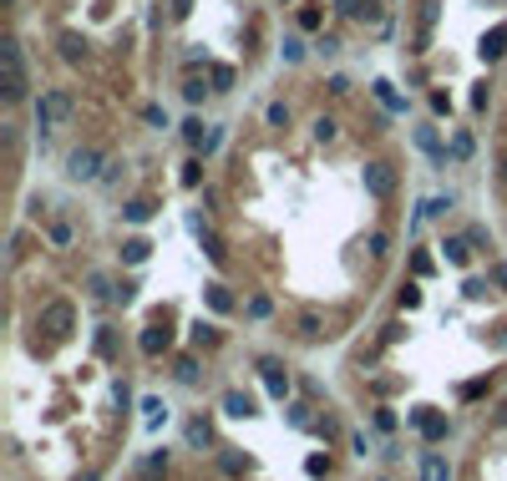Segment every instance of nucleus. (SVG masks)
I'll return each mask as SVG.
<instances>
[{
  "mask_svg": "<svg viewBox=\"0 0 507 481\" xmlns=\"http://www.w3.org/2000/svg\"><path fill=\"white\" fill-rule=\"evenodd\" d=\"M0 61H6V102H26L31 76H26V56H20V41H0Z\"/></svg>",
  "mask_w": 507,
  "mask_h": 481,
  "instance_id": "f257e3e1",
  "label": "nucleus"
},
{
  "mask_svg": "<svg viewBox=\"0 0 507 481\" xmlns=\"http://www.w3.org/2000/svg\"><path fill=\"white\" fill-rule=\"evenodd\" d=\"M71 112H76V102H71L67 92H41V102H36V127H41V132H56V127L71 122Z\"/></svg>",
  "mask_w": 507,
  "mask_h": 481,
  "instance_id": "f03ea898",
  "label": "nucleus"
},
{
  "mask_svg": "<svg viewBox=\"0 0 507 481\" xmlns=\"http://www.w3.org/2000/svg\"><path fill=\"white\" fill-rule=\"evenodd\" d=\"M41 330L56 335V340H67V335L76 330V304H71V299H51L46 309H41Z\"/></svg>",
  "mask_w": 507,
  "mask_h": 481,
  "instance_id": "7ed1b4c3",
  "label": "nucleus"
},
{
  "mask_svg": "<svg viewBox=\"0 0 507 481\" xmlns=\"http://www.w3.org/2000/svg\"><path fill=\"white\" fill-rule=\"evenodd\" d=\"M361 183H366V193H370L375 203H386L391 193H396V167H391V162H366V167H361Z\"/></svg>",
  "mask_w": 507,
  "mask_h": 481,
  "instance_id": "20e7f679",
  "label": "nucleus"
},
{
  "mask_svg": "<svg viewBox=\"0 0 507 481\" xmlns=\"http://www.w3.org/2000/svg\"><path fill=\"white\" fill-rule=\"evenodd\" d=\"M102 152L97 147H76L71 158H67V178H76V183H92V178H102Z\"/></svg>",
  "mask_w": 507,
  "mask_h": 481,
  "instance_id": "39448f33",
  "label": "nucleus"
},
{
  "mask_svg": "<svg viewBox=\"0 0 507 481\" xmlns=\"http://www.w3.org/2000/svg\"><path fill=\"white\" fill-rule=\"evenodd\" d=\"M411 426H421L426 441H441V435H447V415H436L431 405H416V410H411Z\"/></svg>",
  "mask_w": 507,
  "mask_h": 481,
  "instance_id": "423d86ee",
  "label": "nucleus"
},
{
  "mask_svg": "<svg viewBox=\"0 0 507 481\" xmlns=\"http://www.w3.org/2000/svg\"><path fill=\"white\" fill-rule=\"evenodd\" d=\"M259 375H264V390H269L274 400H284V396H289V375H284V365H279V360H264V365H259Z\"/></svg>",
  "mask_w": 507,
  "mask_h": 481,
  "instance_id": "0eeeda50",
  "label": "nucleus"
},
{
  "mask_svg": "<svg viewBox=\"0 0 507 481\" xmlns=\"http://www.w3.org/2000/svg\"><path fill=\"white\" fill-rule=\"evenodd\" d=\"M167 344H173V335H167L162 324H147V330L137 335V349H142V355H162Z\"/></svg>",
  "mask_w": 507,
  "mask_h": 481,
  "instance_id": "6e6552de",
  "label": "nucleus"
},
{
  "mask_svg": "<svg viewBox=\"0 0 507 481\" xmlns=\"http://www.w3.org/2000/svg\"><path fill=\"white\" fill-rule=\"evenodd\" d=\"M223 415L249 421V415H259V410H254V396H249V390H228V396H223Z\"/></svg>",
  "mask_w": 507,
  "mask_h": 481,
  "instance_id": "1a4fd4ad",
  "label": "nucleus"
},
{
  "mask_svg": "<svg viewBox=\"0 0 507 481\" xmlns=\"http://www.w3.org/2000/svg\"><path fill=\"white\" fill-rule=\"evenodd\" d=\"M203 304L214 314H234V294H228V284H208L203 289Z\"/></svg>",
  "mask_w": 507,
  "mask_h": 481,
  "instance_id": "9d476101",
  "label": "nucleus"
},
{
  "mask_svg": "<svg viewBox=\"0 0 507 481\" xmlns=\"http://www.w3.org/2000/svg\"><path fill=\"white\" fill-rule=\"evenodd\" d=\"M482 61H502V51H507V26H492L487 36H482Z\"/></svg>",
  "mask_w": 507,
  "mask_h": 481,
  "instance_id": "9b49d317",
  "label": "nucleus"
},
{
  "mask_svg": "<svg viewBox=\"0 0 507 481\" xmlns=\"http://www.w3.org/2000/svg\"><path fill=\"white\" fill-rule=\"evenodd\" d=\"M441 253H447V264L467 269V264H472V238H447V244H441Z\"/></svg>",
  "mask_w": 507,
  "mask_h": 481,
  "instance_id": "f8f14e48",
  "label": "nucleus"
},
{
  "mask_svg": "<svg viewBox=\"0 0 507 481\" xmlns=\"http://www.w3.org/2000/svg\"><path fill=\"white\" fill-rule=\"evenodd\" d=\"M162 421H167V405H162L158 396H147V400H142V426H147V431H158Z\"/></svg>",
  "mask_w": 507,
  "mask_h": 481,
  "instance_id": "ddd939ff",
  "label": "nucleus"
},
{
  "mask_svg": "<svg viewBox=\"0 0 507 481\" xmlns=\"http://www.w3.org/2000/svg\"><path fill=\"white\" fill-rule=\"evenodd\" d=\"M147 253H153L147 238H127V244H122V264H147Z\"/></svg>",
  "mask_w": 507,
  "mask_h": 481,
  "instance_id": "4468645a",
  "label": "nucleus"
},
{
  "mask_svg": "<svg viewBox=\"0 0 507 481\" xmlns=\"http://www.w3.org/2000/svg\"><path fill=\"white\" fill-rule=\"evenodd\" d=\"M208 441H214V426H208L203 415H198V421H188V446H193V451H203Z\"/></svg>",
  "mask_w": 507,
  "mask_h": 481,
  "instance_id": "2eb2a0df",
  "label": "nucleus"
},
{
  "mask_svg": "<svg viewBox=\"0 0 507 481\" xmlns=\"http://www.w3.org/2000/svg\"><path fill=\"white\" fill-rule=\"evenodd\" d=\"M426 481H452V466L441 451H426Z\"/></svg>",
  "mask_w": 507,
  "mask_h": 481,
  "instance_id": "dca6fc26",
  "label": "nucleus"
},
{
  "mask_svg": "<svg viewBox=\"0 0 507 481\" xmlns=\"http://www.w3.org/2000/svg\"><path fill=\"white\" fill-rule=\"evenodd\" d=\"M61 56H67V61H81V56H87V41H81L76 31H67V36H61Z\"/></svg>",
  "mask_w": 507,
  "mask_h": 481,
  "instance_id": "f3484780",
  "label": "nucleus"
},
{
  "mask_svg": "<svg viewBox=\"0 0 507 481\" xmlns=\"http://www.w3.org/2000/svg\"><path fill=\"white\" fill-rule=\"evenodd\" d=\"M97 355H102V360H112V355H117V330H107V324L97 330Z\"/></svg>",
  "mask_w": 507,
  "mask_h": 481,
  "instance_id": "a211bd4d",
  "label": "nucleus"
},
{
  "mask_svg": "<svg viewBox=\"0 0 507 481\" xmlns=\"http://www.w3.org/2000/svg\"><path fill=\"white\" fill-rule=\"evenodd\" d=\"M188 335H193V344H218V330H214V324H203V319L188 324Z\"/></svg>",
  "mask_w": 507,
  "mask_h": 481,
  "instance_id": "6ab92c4d",
  "label": "nucleus"
},
{
  "mask_svg": "<svg viewBox=\"0 0 507 481\" xmlns=\"http://www.w3.org/2000/svg\"><path fill=\"white\" fill-rule=\"evenodd\" d=\"M208 81H214V92H228V86H234V67H208Z\"/></svg>",
  "mask_w": 507,
  "mask_h": 481,
  "instance_id": "aec40b11",
  "label": "nucleus"
},
{
  "mask_svg": "<svg viewBox=\"0 0 507 481\" xmlns=\"http://www.w3.org/2000/svg\"><path fill=\"white\" fill-rule=\"evenodd\" d=\"M122 218H127V223H147V218H153V203H142V198H137V203H127V208H122Z\"/></svg>",
  "mask_w": 507,
  "mask_h": 481,
  "instance_id": "412c9836",
  "label": "nucleus"
},
{
  "mask_svg": "<svg viewBox=\"0 0 507 481\" xmlns=\"http://www.w3.org/2000/svg\"><path fill=\"white\" fill-rule=\"evenodd\" d=\"M183 137H188V147H208V137H203V122H198V117H188V122H183Z\"/></svg>",
  "mask_w": 507,
  "mask_h": 481,
  "instance_id": "4be33fe9",
  "label": "nucleus"
},
{
  "mask_svg": "<svg viewBox=\"0 0 507 481\" xmlns=\"http://www.w3.org/2000/svg\"><path fill=\"white\" fill-rule=\"evenodd\" d=\"M416 142L426 147V152H431L436 162H447V158H441V142H436V132H431V127H416Z\"/></svg>",
  "mask_w": 507,
  "mask_h": 481,
  "instance_id": "5701e85b",
  "label": "nucleus"
},
{
  "mask_svg": "<svg viewBox=\"0 0 507 481\" xmlns=\"http://www.w3.org/2000/svg\"><path fill=\"white\" fill-rule=\"evenodd\" d=\"M375 97H380V102H386V106H391V112H406V102H401V97L391 92V81H375Z\"/></svg>",
  "mask_w": 507,
  "mask_h": 481,
  "instance_id": "b1692460",
  "label": "nucleus"
},
{
  "mask_svg": "<svg viewBox=\"0 0 507 481\" xmlns=\"http://www.w3.org/2000/svg\"><path fill=\"white\" fill-rule=\"evenodd\" d=\"M335 137H340V127L330 117H314V142H335Z\"/></svg>",
  "mask_w": 507,
  "mask_h": 481,
  "instance_id": "393cba45",
  "label": "nucleus"
},
{
  "mask_svg": "<svg viewBox=\"0 0 507 481\" xmlns=\"http://www.w3.org/2000/svg\"><path fill=\"white\" fill-rule=\"evenodd\" d=\"M203 253H208V258H214V264H228V249L218 244V238H214V233H203Z\"/></svg>",
  "mask_w": 507,
  "mask_h": 481,
  "instance_id": "a878e982",
  "label": "nucleus"
},
{
  "mask_svg": "<svg viewBox=\"0 0 507 481\" xmlns=\"http://www.w3.org/2000/svg\"><path fill=\"white\" fill-rule=\"evenodd\" d=\"M198 183H203V162L188 158V162H183V188H198Z\"/></svg>",
  "mask_w": 507,
  "mask_h": 481,
  "instance_id": "bb28decb",
  "label": "nucleus"
},
{
  "mask_svg": "<svg viewBox=\"0 0 507 481\" xmlns=\"http://www.w3.org/2000/svg\"><path fill=\"white\" fill-rule=\"evenodd\" d=\"M178 380H183V385H198V360H193V355L178 360Z\"/></svg>",
  "mask_w": 507,
  "mask_h": 481,
  "instance_id": "cd10ccee",
  "label": "nucleus"
},
{
  "mask_svg": "<svg viewBox=\"0 0 507 481\" xmlns=\"http://www.w3.org/2000/svg\"><path fill=\"white\" fill-rule=\"evenodd\" d=\"M203 92H208L203 76H188V81H183V97H188V102H203Z\"/></svg>",
  "mask_w": 507,
  "mask_h": 481,
  "instance_id": "c85d7f7f",
  "label": "nucleus"
},
{
  "mask_svg": "<svg viewBox=\"0 0 507 481\" xmlns=\"http://www.w3.org/2000/svg\"><path fill=\"white\" fill-rule=\"evenodd\" d=\"M431 112L436 117H452V97L447 92H431Z\"/></svg>",
  "mask_w": 507,
  "mask_h": 481,
  "instance_id": "c756f323",
  "label": "nucleus"
},
{
  "mask_svg": "<svg viewBox=\"0 0 507 481\" xmlns=\"http://www.w3.org/2000/svg\"><path fill=\"white\" fill-rule=\"evenodd\" d=\"M452 158H472V137H467V132L452 137Z\"/></svg>",
  "mask_w": 507,
  "mask_h": 481,
  "instance_id": "7c9ffc66",
  "label": "nucleus"
},
{
  "mask_svg": "<svg viewBox=\"0 0 507 481\" xmlns=\"http://www.w3.org/2000/svg\"><path fill=\"white\" fill-rule=\"evenodd\" d=\"M416 304H421V289H416V284H406V289H401V309H406V314H411V309H416Z\"/></svg>",
  "mask_w": 507,
  "mask_h": 481,
  "instance_id": "2f4dec72",
  "label": "nucleus"
},
{
  "mask_svg": "<svg viewBox=\"0 0 507 481\" xmlns=\"http://www.w3.org/2000/svg\"><path fill=\"white\" fill-rule=\"evenodd\" d=\"M223 471H234V476H239V471H249V456H239V451H228V456H223Z\"/></svg>",
  "mask_w": 507,
  "mask_h": 481,
  "instance_id": "473e14b6",
  "label": "nucleus"
},
{
  "mask_svg": "<svg viewBox=\"0 0 507 481\" xmlns=\"http://www.w3.org/2000/svg\"><path fill=\"white\" fill-rule=\"evenodd\" d=\"M300 335H320V314H314V309L300 314Z\"/></svg>",
  "mask_w": 507,
  "mask_h": 481,
  "instance_id": "72a5a7b5",
  "label": "nucleus"
},
{
  "mask_svg": "<svg viewBox=\"0 0 507 481\" xmlns=\"http://www.w3.org/2000/svg\"><path fill=\"white\" fill-rule=\"evenodd\" d=\"M305 471H310L314 481H320V476H330V461H325V456H310V461H305Z\"/></svg>",
  "mask_w": 507,
  "mask_h": 481,
  "instance_id": "f704fd0d",
  "label": "nucleus"
},
{
  "mask_svg": "<svg viewBox=\"0 0 507 481\" xmlns=\"http://www.w3.org/2000/svg\"><path fill=\"white\" fill-rule=\"evenodd\" d=\"M452 208V198H431L426 208H421V218H441V213H447Z\"/></svg>",
  "mask_w": 507,
  "mask_h": 481,
  "instance_id": "c9c22d12",
  "label": "nucleus"
},
{
  "mask_svg": "<svg viewBox=\"0 0 507 481\" xmlns=\"http://www.w3.org/2000/svg\"><path fill=\"white\" fill-rule=\"evenodd\" d=\"M284 122H289V106L274 102V106H269V127H284Z\"/></svg>",
  "mask_w": 507,
  "mask_h": 481,
  "instance_id": "e433bc0d",
  "label": "nucleus"
},
{
  "mask_svg": "<svg viewBox=\"0 0 507 481\" xmlns=\"http://www.w3.org/2000/svg\"><path fill=\"white\" fill-rule=\"evenodd\" d=\"M366 249H370V253L380 258V253H386V249H391V238H386V233H370V238H366Z\"/></svg>",
  "mask_w": 507,
  "mask_h": 481,
  "instance_id": "4c0bfd02",
  "label": "nucleus"
},
{
  "mask_svg": "<svg viewBox=\"0 0 507 481\" xmlns=\"http://www.w3.org/2000/svg\"><path fill=\"white\" fill-rule=\"evenodd\" d=\"M269 309H274V304H269V299H264V294H259V299H249V319H264V314H269Z\"/></svg>",
  "mask_w": 507,
  "mask_h": 481,
  "instance_id": "58836bf2",
  "label": "nucleus"
},
{
  "mask_svg": "<svg viewBox=\"0 0 507 481\" xmlns=\"http://www.w3.org/2000/svg\"><path fill=\"white\" fill-rule=\"evenodd\" d=\"M167 471V451H158V456H147V476H162Z\"/></svg>",
  "mask_w": 507,
  "mask_h": 481,
  "instance_id": "ea45409f",
  "label": "nucleus"
},
{
  "mask_svg": "<svg viewBox=\"0 0 507 481\" xmlns=\"http://www.w3.org/2000/svg\"><path fill=\"white\" fill-rule=\"evenodd\" d=\"M461 294H467V299H482V294H487V284H482V279H467V284H461Z\"/></svg>",
  "mask_w": 507,
  "mask_h": 481,
  "instance_id": "a19ab883",
  "label": "nucleus"
},
{
  "mask_svg": "<svg viewBox=\"0 0 507 481\" xmlns=\"http://www.w3.org/2000/svg\"><path fill=\"white\" fill-rule=\"evenodd\" d=\"M350 446H355V456H370V435H366V431H355V435H350Z\"/></svg>",
  "mask_w": 507,
  "mask_h": 481,
  "instance_id": "79ce46f5",
  "label": "nucleus"
},
{
  "mask_svg": "<svg viewBox=\"0 0 507 481\" xmlns=\"http://www.w3.org/2000/svg\"><path fill=\"white\" fill-rule=\"evenodd\" d=\"M289 426H310V405H289Z\"/></svg>",
  "mask_w": 507,
  "mask_h": 481,
  "instance_id": "37998d69",
  "label": "nucleus"
},
{
  "mask_svg": "<svg viewBox=\"0 0 507 481\" xmlns=\"http://www.w3.org/2000/svg\"><path fill=\"white\" fill-rule=\"evenodd\" d=\"M300 26H305V31H314V26H320V11L305 6V11H300Z\"/></svg>",
  "mask_w": 507,
  "mask_h": 481,
  "instance_id": "c03bdc74",
  "label": "nucleus"
},
{
  "mask_svg": "<svg viewBox=\"0 0 507 481\" xmlns=\"http://www.w3.org/2000/svg\"><path fill=\"white\" fill-rule=\"evenodd\" d=\"M300 56H305V46H300V41L289 36V41H284V61H300Z\"/></svg>",
  "mask_w": 507,
  "mask_h": 481,
  "instance_id": "a18cd8bd",
  "label": "nucleus"
},
{
  "mask_svg": "<svg viewBox=\"0 0 507 481\" xmlns=\"http://www.w3.org/2000/svg\"><path fill=\"white\" fill-rule=\"evenodd\" d=\"M147 122H153V127H167V112H162V106H147V112H142Z\"/></svg>",
  "mask_w": 507,
  "mask_h": 481,
  "instance_id": "49530a36",
  "label": "nucleus"
},
{
  "mask_svg": "<svg viewBox=\"0 0 507 481\" xmlns=\"http://www.w3.org/2000/svg\"><path fill=\"white\" fill-rule=\"evenodd\" d=\"M492 284H502V289H507V264H492Z\"/></svg>",
  "mask_w": 507,
  "mask_h": 481,
  "instance_id": "de8ad7c7",
  "label": "nucleus"
},
{
  "mask_svg": "<svg viewBox=\"0 0 507 481\" xmlns=\"http://www.w3.org/2000/svg\"><path fill=\"white\" fill-rule=\"evenodd\" d=\"M71 481H102V476H97V471H81V476H71Z\"/></svg>",
  "mask_w": 507,
  "mask_h": 481,
  "instance_id": "09e8293b",
  "label": "nucleus"
},
{
  "mask_svg": "<svg viewBox=\"0 0 507 481\" xmlns=\"http://www.w3.org/2000/svg\"><path fill=\"white\" fill-rule=\"evenodd\" d=\"M502 183H507V162H502Z\"/></svg>",
  "mask_w": 507,
  "mask_h": 481,
  "instance_id": "8fccbe9b",
  "label": "nucleus"
},
{
  "mask_svg": "<svg viewBox=\"0 0 507 481\" xmlns=\"http://www.w3.org/2000/svg\"><path fill=\"white\" fill-rule=\"evenodd\" d=\"M380 481H386V476H380Z\"/></svg>",
  "mask_w": 507,
  "mask_h": 481,
  "instance_id": "3c124183",
  "label": "nucleus"
}]
</instances>
